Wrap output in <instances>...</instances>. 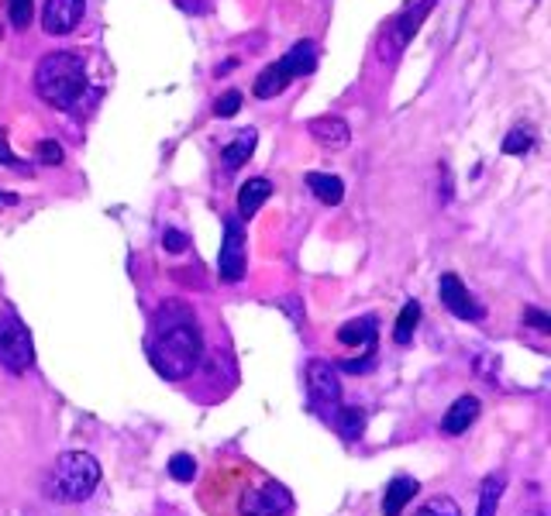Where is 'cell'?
<instances>
[{
    "label": "cell",
    "instance_id": "6da1fadb",
    "mask_svg": "<svg viewBox=\"0 0 551 516\" xmlns=\"http://www.w3.org/2000/svg\"><path fill=\"white\" fill-rule=\"evenodd\" d=\"M200 506L207 516H289L293 496L255 462L228 455L200 479Z\"/></svg>",
    "mask_w": 551,
    "mask_h": 516
},
{
    "label": "cell",
    "instance_id": "7a4b0ae2",
    "mask_svg": "<svg viewBox=\"0 0 551 516\" xmlns=\"http://www.w3.org/2000/svg\"><path fill=\"white\" fill-rule=\"evenodd\" d=\"M35 90L45 103L59 110H73L86 90V62L79 52H49L35 69Z\"/></svg>",
    "mask_w": 551,
    "mask_h": 516
},
{
    "label": "cell",
    "instance_id": "3957f363",
    "mask_svg": "<svg viewBox=\"0 0 551 516\" xmlns=\"http://www.w3.org/2000/svg\"><path fill=\"white\" fill-rule=\"evenodd\" d=\"M149 355H152V365H156V372L162 379L180 383L186 375H193V368L200 365L204 337H200L193 320H180V324H169V327L152 341Z\"/></svg>",
    "mask_w": 551,
    "mask_h": 516
},
{
    "label": "cell",
    "instance_id": "277c9868",
    "mask_svg": "<svg viewBox=\"0 0 551 516\" xmlns=\"http://www.w3.org/2000/svg\"><path fill=\"white\" fill-rule=\"evenodd\" d=\"M101 482V462L86 451H66L59 455L49 472L45 492L55 503H83Z\"/></svg>",
    "mask_w": 551,
    "mask_h": 516
},
{
    "label": "cell",
    "instance_id": "5b68a950",
    "mask_svg": "<svg viewBox=\"0 0 551 516\" xmlns=\"http://www.w3.org/2000/svg\"><path fill=\"white\" fill-rule=\"evenodd\" d=\"M31 361H35V348H31L28 327L21 324L18 313L4 310V313H0V365H4L7 372L21 375V372L31 368Z\"/></svg>",
    "mask_w": 551,
    "mask_h": 516
},
{
    "label": "cell",
    "instance_id": "8992f818",
    "mask_svg": "<svg viewBox=\"0 0 551 516\" xmlns=\"http://www.w3.org/2000/svg\"><path fill=\"white\" fill-rule=\"evenodd\" d=\"M307 396L314 413H320L324 420H335V413L342 407V379L338 368L324 359H311L307 365Z\"/></svg>",
    "mask_w": 551,
    "mask_h": 516
},
{
    "label": "cell",
    "instance_id": "52a82bcc",
    "mask_svg": "<svg viewBox=\"0 0 551 516\" xmlns=\"http://www.w3.org/2000/svg\"><path fill=\"white\" fill-rule=\"evenodd\" d=\"M217 272L224 283H241L245 276V228L241 217L224 221V241H221V255H217Z\"/></svg>",
    "mask_w": 551,
    "mask_h": 516
},
{
    "label": "cell",
    "instance_id": "ba28073f",
    "mask_svg": "<svg viewBox=\"0 0 551 516\" xmlns=\"http://www.w3.org/2000/svg\"><path fill=\"white\" fill-rule=\"evenodd\" d=\"M438 293H442V303L448 307V313H455V317H462V320H482V307L475 303V296L466 289V283H462L455 272H445V276H442Z\"/></svg>",
    "mask_w": 551,
    "mask_h": 516
},
{
    "label": "cell",
    "instance_id": "9c48e42d",
    "mask_svg": "<svg viewBox=\"0 0 551 516\" xmlns=\"http://www.w3.org/2000/svg\"><path fill=\"white\" fill-rule=\"evenodd\" d=\"M86 0H45L42 7V28L49 35H69L83 21Z\"/></svg>",
    "mask_w": 551,
    "mask_h": 516
},
{
    "label": "cell",
    "instance_id": "30bf717a",
    "mask_svg": "<svg viewBox=\"0 0 551 516\" xmlns=\"http://www.w3.org/2000/svg\"><path fill=\"white\" fill-rule=\"evenodd\" d=\"M431 7H434V0H414V4H407L400 14L393 18V25H390V38H393V49H407V42L417 35V28L424 25V18L431 14Z\"/></svg>",
    "mask_w": 551,
    "mask_h": 516
},
{
    "label": "cell",
    "instance_id": "8fae6325",
    "mask_svg": "<svg viewBox=\"0 0 551 516\" xmlns=\"http://www.w3.org/2000/svg\"><path fill=\"white\" fill-rule=\"evenodd\" d=\"M307 134L314 138L320 149H331V152H342L344 145L352 141V128L344 125L342 117H335V114L314 117V121L307 125Z\"/></svg>",
    "mask_w": 551,
    "mask_h": 516
},
{
    "label": "cell",
    "instance_id": "7c38bea8",
    "mask_svg": "<svg viewBox=\"0 0 551 516\" xmlns=\"http://www.w3.org/2000/svg\"><path fill=\"white\" fill-rule=\"evenodd\" d=\"M479 410H482V407H479V399H475V396H458V399L448 407L445 416H442L445 434H466V431L475 423Z\"/></svg>",
    "mask_w": 551,
    "mask_h": 516
},
{
    "label": "cell",
    "instance_id": "4fadbf2b",
    "mask_svg": "<svg viewBox=\"0 0 551 516\" xmlns=\"http://www.w3.org/2000/svg\"><path fill=\"white\" fill-rule=\"evenodd\" d=\"M376 337H379L376 317H359V320H348L338 327V341L344 348H376Z\"/></svg>",
    "mask_w": 551,
    "mask_h": 516
},
{
    "label": "cell",
    "instance_id": "5bb4252c",
    "mask_svg": "<svg viewBox=\"0 0 551 516\" xmlns=\"http://www.w3.org/2000/svg\"><path fill=\"white\" fill-rule=\"evenodd\" d=\"M269 197H272V182L263 180V176L241 182V189H238V217H241V221L255 217V214H259V206H263Z\"/></svg>",
    "mask_w": 551,
    "mask_h": 516
},
{
    "label": "cell",
    "instance_id": "9a60e30c",
    "mask_svg": "<svg viewBox=\"0 0 551 516\" xmlns=\"http://www.w3.org/2000/svg\"><path fill=\"white\" fill-rule=\"evenodd\" d=\"M420 492V482L410 479V475H396L393 482L386 486V496H383V516H400L403 506Z\"/></svg>",
    "mask_w": 551,
    "mask_h": 516
},
{
    "label": "cell",
    "instance_id": "2e32d148",
    "mask_svg": "<svg viewBox=\"0 0 551 516\" xmlns=\"http://www.w3.org/2000/svg\"><path fill=\"white\" fill-rule=\"evenodd\" d=\"M280 66H283V73H287L289 79L293 77H307V73H314L317 66V45L314 42H296L293 49L280 59Z\"/></svg>",
    "mask_w": 551,
    "mask_h": 516
},
{
    "label": "cell",
    "instance_id": "e0dca14e",
    "mask_svg": "<svg viewBox=\"0 0 551 516\" xmlns=\"http://www.w3.org/2000/svg\"><path fill=\"white\" fill-rule=\"evenodd\" d=\"M255 145H259V134H255V131H252V128L238 131L235 141L221 149V158H224V165H228V169H241V165H245V162L252 158Z\"/></svg>",
    "mask_w": 551,
    "mask_h": 516
},
{
    "label": "cell",
    "instance_id": "ac0fdd59",
    "mask_svg": "<svg viewBox=\"0 0 551 516\" xmlns=\"http://www.w3.org/2000/svg\"><path fill=\"white\" fill-rule=\"evenodd\" d=\"M307 186H311V193L320 204L338 206L344 200V182L338 176H331V173H307Z\"/></svg>",
    "mask_w": 551,
    "mask_h": 516
},
{
    "label": "cell",
    "instance_id": "d6986e66",
    "mask_svg": "<svg viewBox=\"0 0 551 516\" xmlns=\"http://www.w3.org/2000/svg\"><path fill=\"white\" fill-rule=\"evenodd\" d=\"M287 86H289V77L283 73V66H280V62H272V66H265L263 73L255 77L252 93H255L259 101H272V97H280Z\"/></svg>",
    "mask_w": 551,
    "mask_h": 516
},
{
    "label": "cell",
    "instance_id": "ffe728a7",
    "mask_svg": "<svg viewBox=\"0 0 551 516\" xmlns=\"http://www.w3.org/2000/svg\"><path fill=\"white\" fill-rule=\"evenodd\" d=\"M335 427L344 440H359L366 434V410L362 407H338L335 413Z\"/></svg>",
    "mask_w": 551,
    "mask_h": 516
},
{
    "label": "cell",
    "instance_id": "44dd1931",
    "mask_svg": "<svg viewBox=\"0 0 551 516\" xmlns=\"http://www.w3.org/2000/svg\"><path fill=\"white\" fill-rule=\"evenodd\" d=\"M417 324H420V303L417 300H410V303H403V310H400V317H396V324H393L396 344H410Z\"/></svg>",
    "mask_w": 551,
    "mask_h": 516
},
{
    "label": "cell",
    "instance_id": "7402d4cb",
    "mask_svg": "<svg viewBox=\"0 0 551 516\" xmlns=\"http://www.w3.org/2000/svg\"><path fill=\"white\" fill-rule=\"evenodd\" d=\"M503 486H506L503 475H486V479H482V489H479V513L475 516H497Z\"/></svg>",
    "mask_w": 551,
    "mask_h": 516
},
{
    "label": "cell",
    "instance_id": "603a6c76",
    "mask_svg": "<svg viewBox=\"0 0 551 516\" xmlns=\"http://www.w3.org/2000/svg\"><path fill=\"white\" fill-rule=\"evenodd\" d=\"M531 149H534V128L531 125H521V128H514L503 138V152L506 155H524Z\"/></svg>",
    "mask_w": 551,
    "mask_h": 516
},
{
    "label": "cell",
    "instance_id": "cb8c5ba5",
    "mask_svg": "<svg viewBox=\"0 0 551 516\" xmlns=\"http://www.w3.org/2000/svg\"><path fill=\"white\" fill-rule=\"evenodd\" d=\"M169 475H173L176 482H193V475H197V462H193V455H186V451L173 455V458H169Z\"/></svg>",
    "mask_w": 551,
    "mask_h": 516
},
{
    "label": "cell",
    "instance_id": "d4e9b609",
    "mask_svg": "<svg viewBox=\"0 0 551 516\" xmlns=\"http://www.w3.org/2000/svg\"><path fill=\"white\" fill-rule=\"evenodd\" d=\"M414 516H462V510L448 496H438V499H427Z\"/></svg>",
    "mask_w": 551,
    "mask_h": 516
},
{
    "label": "cell",
    "instance_id": "484cf974",
    "mask_svg": "<svg viewBox=\"0 0 551 516\" xmlns=\"http://www.w3.org/2000/svg\"><path fill=\"white\" fill-rule=\"evenodd\" d=\"M238 110H241V93H238V90H224V93L217 97V103H214V114H217V117H235Z\"/></svg>",
    "mask_w": 551,
    "mask_h": 516
},
{
    "label": "cell",
    "instance_id": "4316f807",
    "mask_svg": "<svg viewBox=\"0 0 551 516\" xmlns=\"http://www.w3.org/2000/svg\"><path fill=\"white\" fill-rule=\"evenodd\" d=\"M0 165H11L14 173H21V176H28V165L18 158V155L11 152V141H7V131L0 128Z\"/></svg>",
    "mask_w": 551,
    "mask_h": 516
},
{
    "label": "cell",
    "instance_id": "83f0119b",
    "mask_svg": "<svg viewBox=\"0 0 551 516\" xmlns=\"http://www.w3.org/2000/svg\"><path fill=\"white\" fill-rule=\"evenodd\" d=\"M62 149H59V141H53V138H45V141H38V162L42 165H62Z\"/></svg>",
    "mask_w": 551,
    "mask_h": 516
},
{
    "label": "cell",
    "instance_id": "f1b7e54d",
    "mask_svg": "<svg viewBox=\"0 0 551 516\" xmlns=\"http://www.w3.org/2000/svg\"><path fill=\"white\" fill-rule=\"evenodd\" d=\"M162 248L173 252V255H180V252L190 248V238H186L183 231H176V228H166V231H162Z\"/></svg>",
    "mask_w": 551,
    "mask_h": 516
},
{
    "label": "cell",
    "instance_id": "f546056e",
    "mask_svg": "<svg viewBox=\"0 0 551 516\" xmlns=\"http://www.w3.org/2000/svg\"><path fill=\"white\" fill-rule=\"evenodd\" d=\"M7 7H11L14 28H28V21H31V0H7Z\"/></svg>",
    "mask_w": 551,
    "mask_h": 516
},
{
    "label": "cell",
    "instance_id": "4dcf8cb0",
    "mask_svg": "<svg viewBox=\"0 0 551 516\" xmlns=\"http://www.w3.org/2000/svg\"><path fill=\"white\" fill-rule=\"evenodd\" d=\"M524 324H531V327L541 331V335H548L551 331V317L548 313H541V310H534V307L524 310Z\"/></svg>",
    "mask_w": 551,
    "mask_h": 516
},
{
    "label": "cell",
    "instance_id": "1f68e13d",
    "mask_svg": "<svg viewBox=\"0 0 551 516\" xmlns=\"http://www.w3.org/2000/svg\"><path fill=\"white\" fill-rule=\"evenodd\" d=\"M0 204H18V197H14V193H7V189H0Z\"/></svg>",
    "mask_w": 551,
    "mask_h": 516
}]
</instances>
